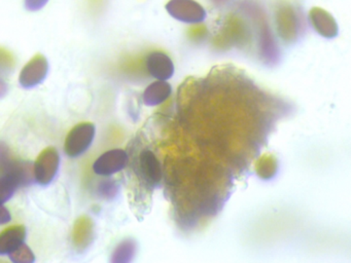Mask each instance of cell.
<instances>
[{
    "instance_id": "obj_9",
    "label": "cell",
    "mask_w": 351,
    "mask_h": 263,
    "mask_svg": "<svg viewBox=\"0 0 351 263\" xmlns=\"http://www.w3.org/2000/svg\"><path fill=\"white\" fill-rule=\"evenodd\" d=\"M26 238V228L24 225H13L0 234V256L11 254L19 248Z\"/></svg>"
},
{
    "instance_id": "obj_18",
    "label": "cell",
    "mask_w": 351,
    "mask_h": 263,
    "mask_svg": "<svg viewBox=\"0 0 351 263\" xmlns=\"http://www.w3.org/2000/svg\"><path fill=\"white\" fill-rule=\"evenodd\" d=\"M8 92V86L1 78H0V99L5 96Z\"/></svg>"
},
{
    "instance_id": "obj_4",
    "label": "cell",
    "mask_w": 351,
    "mask_h": 263,
    "mask_svg": "<svg viewBox=\"0 0 351 263\" xmlns=\"http://www.w3.org/2000/svg\"><path fill=\"white\" fill-rule=\"evenodd\" d=\"M166 10L173 18L184 23H199L204 20L206 12L195 0H170Z\"/></svg>"
},
{
    "instance_id": "obj_8",
    "label": "cell",
    "mask_w": 351,
    "mask_h": 263,
    "mask_svg": "<svg viewBox=\"0 0 351 263\" xmlns=\"http://www.w3.org/2000/svg\"><path fill=\"white\" fill-rule=\"evenodd\" d=\"M276 22L279 32L285 38L293 37L297 32V16L287 2H281L276 8Z\"/></svg>"
},
{
    "instance_id": "obj_1",
    "label": "cell",
    "mask_w": 351,
    "mask_h": 263,
    "mask_svg": "<svg viewBox=\"0 0 351 263\" xmlns=\"http://www.w3.org/2000/svg\"><path fill=\"white\" fill-rule=\"evenodd\" d=\"M133 170L141 182L151 189L155 188L162 178L161 164L152 150L145 149L132 160Z\"/></svg>"
},
{
    "instance_id": "obj_14",
    "label": "cell",
    "mask_w": 351,
    "mask_h": 263,
    "mask_svg": "<svg viewBox=\"0 0 351 263\" xmlns=\"http://www.w3.org/2000/svg\"><path fill=\"white\" fill-rule=\"evenodd\" d=\"M15 160L10 148L3 142H0V175L5 172V168Z\"/></svg>"
},
{
    "instance_id": "obj_17",
    "label": "cell",
    "mask_w": 351,
    "mask_h": 263,
    "mask_svg": "<svg viewBox=\"0 0 351 263\" xmlns=\"http://www.w3.org/2000/svg\"><path fill=\"white\" fill-rule=\"evenodd\" d=\"M12 220L11 213L3 205H0V225L9 223Z\"/></svg>"
},
{
    "instance_id": "obj_19",
    "label": "cell",
    "mask_w": 351,
    "mask_h": 263,
    "mask_svg": "<svg viewBox=\"0 0 351 263\" xmlns=\"http://www.w3.org/2000/svg\"><path fill=\"white\" fill-rule=\"evenodd\" d=\"M215 2H217V3H223V2H225L226 0H213Z\"/></svg>"
},
{
    "instance_id": "obj_11",
    "label": "cell",
    "mask_w": 351,
    "mask_h": 263,
    "mask_svg": "<svg viewBox=\"0 0 351 263\" xmlns=\"http://www.w3.org/2000/svg\"><path fill=\"white\" fill-rule=\"evenodd\" d=\"M18 188L19 185L16 182L15 179L12 178L9 175H1L0 176V205L9 201Z\"/></svg>"
},
{
    "instance_id": "obj_16",
    "label": "cell",
    "mask_w": 351,
    "mask_h": 263,
    "mask_svg": "<svg viewBox=\"0 0 351 263\" xmlns=\"http://www.w3.org/2000/svg\"><path fill=\"white\" fill-rule=\"evenodd\" d=\"M48 0H25V6L29 10H38L46 5Z\"/></svg>"
},
{
    "instance_id": "obj_10",
    "label": "cell",
    "mask_w": 351,
    "mask_h": 263,
    "mask_svg": "<svg viewBox=\"0 0 351 263\" xmlns=\"http://www.w3.org/2000/svg\"><path fill=\"white\" fill-rule=\"evenodd\" d=\"M310 21L318 33L326 37L337 34L338 27L332 14L320 8H313L309 12Z\"/></svg>"
},
{
    "instance_id": "obj_5",
    "label": "cell",
    "mask_w": 351,
    "mask_h": 263,
    "mask_svg": "<svg viewBox=\"0 0 351 263\" xmlns=\"http://www.w3.org/2000/svg\"><path fill=\"white\" fill-rule=\"evenodd\" d=\"M129 156L125 150H108L94 162L93 171L99 176H112L126 168Z\"/></svg>"
},
{
    "instance_id": "obj_7",
    "label": "cell",
    "mask_w": 351,
    "mask_h": 263,
    "mask_svg": "<svg viewBox=\"0 0 351 263\" xmlns=\"http://www.w3.org/2000/svg\"><path fill=\"white\" fill-rule=\"evenodd\" d=\"M147 70L154 77L168 79L173 75L174 67L171 59L162 51H153L147 57Z\"/></svg>"
},
{
    "instance_id": "obj_12",
    "label": "cell",
    "mask_w": 351,
    "mask_h": 263,
    "mask_svg": "<svg viewBox=\"0 0 351 263\" xmlns=\"http://www.w3.org/2000/svg\"><path fill=\"white\" fill-rule=\"evenodd\" d=\"M9 257L14 263H32L36 261L34 252L26 244H22L19 248L9 254Z\"/></svg>"
},
{
    "instance_id": "obj_3",
    "label": "cell",
    "mask_w": 351,
    "mask_h": 263,
    "mask_svg": "<svg viewBox=\"0 0 351 263\" xmlns=\"http://www.w3.org/2000/svg\"><path fill=\"white\" fill-rule=\"evenodd\" d=\"M60 155L56 148L48 147L40 152L34 164V180L43 186L51 184L58 174Z\"/></svg>"
},
{
    "instance_id": "obj_2",
    "label": "cell",
    "mask_w": 351,
    "mask_h": 263,
    "mask_svg": "<svg viewBox=\"0 0 351 263\" xmlns=\"http://www.w3.org/2000/svg\"><path fill=\"white\" fill-rule=\"evenodd\" d=\"M96 129L94 123H81L69 132L65 139L64 151L69 158H79L93 143Z\"/></svg>"
},
{
    "instance_id": "obj_13",
    "label": "cell",
    "mask_w": 351,
    "mask_h": 263,
    "mask_svg": "<svg viewBox=\"0 0 351 263\" xmlns=\"http://www.w3.org/2000/svg\"><path fill=\"white\" fill-rule=\"evenodd\" d=\"M117 191H118V186L114 180H110V179L100 181L96 187V193L101 199H112L116 197Z\"/></svg>"
},
{
    "instance_id": "obj_6",
    "label": "cell",
    "mask_w": 351,
    "mask_h": 263,
    "mask_svg": "<svg viewBox=\"0 0 351 263\" xmlns=\"http://www.w3.org/2000/svg\"><path fill=\"white\" fill-rule=\"evenodd\" d=\"M49 72L48 60L38 53L22 69L20 73V84L24 88H36L46 79Z\"/></svg>"
},
{
    "instance_id": "obj_15",
    "label": "cell",
    "mask_w": 351,
    "mask_h": 263,
    "mask_svg": "<svg viewBox=\"0 0 351 263\" xmlns=\"http://www.w3.org/2000/svg\"><path fill=\"white\" fill-rule=\"evenodd\" d=\"M14 57L3 47H0V72L9 71L14 67Z\"/></svg>"
}]
</instances>
